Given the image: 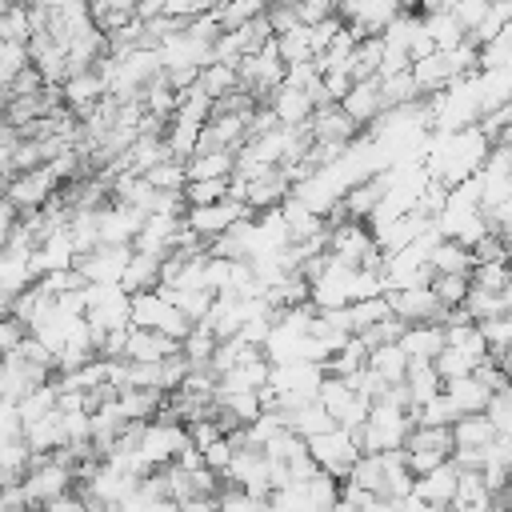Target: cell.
<instances>
[{
	"label": "cell",
	"mask_w": 512,
	"mask_h": 512,
	"mask_svg": "<svg viewBox=\"0 0 512 512\" xmlns=\"http://www.w3.org/2000/svg\"><path fill=\"white\" fill-rule=\"evenodd\" d=\"M336 12H340L360 36H380V32L404 12V4H400V0H340Z\"/></svg>",
	"instance_id": "obj_13"
},
{
	"label": "cell",
	"mask_w": 512,
	"mask_h": 512,
	"mask_svg": "<svg viewBox=\"0 0 512 512\" xmlns=\"http://www.w3.org/2000/svg\"><path fill=\"white\" fill-rule=\"evenodd\" d=\"M200 84L208 88L212 100H224V96H232L236 88H244L240 64H232V60H212V64L200 68Z\"/></svg>",
	"instance_id": "obj_36"
},
{
	"label": "cell",
	"mask_w": 512,
	"mask_h": 512,
	"mask_svg": "<svg viewBox=\"0 0 512 512\" xmlns=\"http://www.w3.org/2000/svg\"><path fill=\"white\" fill-rule=\"evenodd\" d=\"M484 412L492 416V424H496V432H500V436H512V384L496 388Z\"/></svg>",
	"instance_id": "obj_50"
},
{
	"label": "cell",
	"mask_w": 512,
	"mask_h": 512,
	"mask_svg": "<svg viewBox=\"0 0 512 512\" xmlns=\"http://www.w3.org/2000/svg\"><path fill=\"white\" fill-rule=\"evenodd\" d=\"M156 48L164 56V72H172V68H204V64L216 60V40L200 36L192 24L172 32V36H164Z\"/></svg>",
	"instance_id": "obj_7"
},
{
	"label": "cell",
	"mask_w": 512,
	"mask_h": 512,
	"mask_svg": "<svg viewBox=\"0 0 512 512\" xmlns=\"http://www.w3.org/2000/svg\"><path fill=\"white\" fill-rule=\"evenodd\" d=\"M404 384H408V392H412V412H420V404H428L432 396L444 392V376H440L436 360H412Z\"/></svg>",
	"instance_id": "obj_29"
},
{
	"label": "cell",
	"mask_w": 512,
	"mask_h": 512,
	"mask_svg": "<svg viewBox=\"0 0 512 512\" xmlns=\"http://www.w3.org/2000/svg\"><path fill=\"white\" fill-rule=\"evenodd\" d=\"M224 476L232 484H244L256 496H272V456L260 444H240Z\"/></svg>",
	"instance_id": "obj_12"
},
{
	"label": "cell",
	"mask_w": 512,
	"mask_h": 512,
	"mask_svg": "<svg viewBox=\"0 0 512 512\" xmlns=\"http://www.w3.org/2000/svg\"><path fill=\"white\" fill-rule=\"evenodd\" d=\"M488 152H492V136L480 128V120L464 124V128H452V132L432 128L424 164H428L432 176H440L448 184H460V180H468V176H476L484 168Z\"/></svg>",
	"instance_id": "obj_1"
},
{
	"label": "cell",
	"mask_w": 512,
	"mask_h": 512,
	"mask_svg": "<svg viewBox=\"0 0 512 512\" xmlns=\"http://www.w3.org/2000/svg\"><path fill=\"white\" fill-rule=\"evenodd\" d=\"M184 196H188V204H212V200H224V196H232V176H212V180H188Z\"/></svg>",
	"instance_id": "obj_49"
},
{
	"label": "cell",
	"mask_w": 512,
	"mask_h": 512,
	"mask_svg": "<svg viewBox=\"0 0 512 512\" xmlns=\"http://www.w3.org/2000/svg\"><path fill=\"white\" fill-rule=\"evenodd\" d=\"M120 404H124L128 420H152V416L164 412L168 392H164V388H124V392H120Z\"/></svg>",
	"instance_id": "obj_38"
},
{
	"label": "cell",
	"mask_w": 512,
	"mask_h": 512,
	"mask_svg": "<svg viewBox=\"0 0 512 512\" xmlns=\"http://www.w3.org/2000/svg\"><path fill=\"white\" fill-rule=\"evenodd\" d=\"M496 504H504V508H512V484H508V488H504V492L496 496Z\"/></svg>",
	"instance_id": "obj_60"
},
{
	"label": "cell",
	"mask_w": 512,
	"mask_h": 512,
	"mask_svg": "<svg viewBox=\"0 0 512 512\" xmlns=\"http://www.w3.org/2000/svg\"><path fill=\"white\" fill-rule=\"evenodd\" d=\"M452 504H456V508H476V512H480V508H496V492H492V484L484 480L480 468H464Z\"/></svg>",
	"instance_id": "obj_35"
},
{
	"label": "cell",
	"mask_w": 512,
	"mask_h": 512,
	"mask_svg": "<svg viewBox=\"0 0 512 512\" xmlns=\"http://www.w3.org/2000/svg\"><path fill=\"white\" fill-rule=\"evenodd\" d=\"M452 436H456V444H464V448H488L500 432H496V424H492L488 412H464V416H456Z\"/></svg>",
	"instance_id": "obj_34"
},
{
	"label": "cell",
	"mask_w": 512,
	"mask_h": 512,
	"mask_svg": "<svg viewBox=\"0 0 512 512\" xmlns=\"http://www.w3.org/2000/svg\"><path fill=\"white\" fill-rule=\"evenodd\" d=\"M112 8H124V12H136L140 8V0H108Z\"/></svg>",
	"instance_id": "obj_59"
},
{
	"label": "cell",
	"mask_w": 512,
	"mask_h": 512,
	"mask_svg": "<svg viewBox=\"0 0 512 512\" xmlns=\"http://www.w3.org/2000/svg\"><path fill=\"white\" fill-rule=\"evenodd\" d=\"M176 352H184V340H176V336H168V332H160V328H140V324H132L128 348H124L128 360H168V356H176Z\"/></svg>",
	"instance_id": "obj_21"
},
{
	"label": "cell",
	"mask_w": 512,
	"mask_h": 512,
	"mask_svg": "<svg viewBox=\"0 0 512 512\" xmlns=\"http://www.w3.org/2000/svg\"><path fill=\"white\" fill-rule=\"evenodd\" d=\"M44 380H52V368L32 364V360L20 356L16 348L4 352V372H0V396H4V400H24V396H28L36 384H44Z\"/></svg>",
	"instance_id": "obj_15"
},
{
	"label": "cell",
	"mask_w": 512,
	"mask_h": 512,
	"mask_svg": "<svg viewBox=\"0 0 512 512\" xmlns=\"http://www.w3.org/2000/svg\"><path fill=\"white\" fill-rule=\"evenodd\" d=\"M160 268H164V256L156 252H132V264L124 272V288L128 292H140V288H156L160 284Z\"/></svg>",
	"instance_id": "obj_39"
},
{
	"label": "cell",
	"mask_w": 512,
	"mask_h": 512,
	"mask_svg": "<svg viewBox=\"0 0 512 512\" xmlns=\"http://www.w3.org/2000/svg\"><path fill=\"white\" fill-rule=\"evenodd\" d=\"M412 76H416L420 92H424V96H432V92L448 88L452 80H460L464 72L456 68V60H452V52H448V48H436V52H428V56H420V60L412 64Z\"/></svg>",
	"instance_id": "obj_20"
},
{
	"label": "cell",
	"mask_w": 512,
	"mask_h": 512,
	"mask_svg": "<svg viewBox=\"0 0 512 512\" xmlns=\"http://www.w3.org/2000/svg\"><path fill=\"white\" fill-rule=\"evenodd\" d=\"M400 344H404V352L412 360H436L444 352V344H448V332H444L440 320H416V324L404 328Z\"/></svg>",
	"instance_id": "obj_26"
},
{
	"label": "cell",
	"mask_w": 512,
	"mask_h": 512,
	"mask_svg": "<svg viewBox=\"0 0 512 512\" xmlns=\"http://www.w3.org/2000/svg\"><path fill=\"white\" fill-rule=\"evenodd\" d=\"M340 104H344V112H348L360 128H368V124L380 120L384 108H388V104H384V80H380V76H364V80H356Z\"/></svg>",
	"instance_id": "obj_18"
},
{
	"label": "cell",
	"mask_w": 512,
	"mask_h": 512,
	"mask_svg": "<svg viewBox=\"0 0 512 512\" xmlns=\"http://www.w3.org/2000/svg\"><path fill=\"white\" fill-rule=\"evenodd\" d=\"M416 412L408 404H396V400H372V412L360 428V444L364 452H384V448H404L412 428H416Z\"/></svg>",
	"instance_id": "obj_2"
},
{
	"label": "cell",
	"mask_w": 512,
	"mask_h": 512,
	"mask_svg": "<svg viewBox=\"0 0 512 512\" xmlns=\"http://www.w3.org/2000/svg\"><path fill=\"white\" fill-rule=\"evenodd\" d=\"M368 368H376L384 380H392V384H404V376H408V368H412V356L404 352V344L400 340H388V344H376L372 352H368Z\"/></svg>",
	"instance_id": "obj_31"
},
{
	"label": "cell",
	"mask_w": 512,
	"mask_h": 512,
	"mask_svg": "<svg viewBox=\"0 0 512 512\" xmlns=\"http://www.w3.org/2000/svg\"><path fill=\"white\" fill-rule=\"evenodd\" d=\"M460 464L448 456L444 464H436L432 472H424V476H416V496L428 504V508H448L452 500H456V488H460Z\"/></svg>",
	"instance_id": "obj_17"
},
{
	"label": "cell",
	"mask_w": 512,
	"mask_h": 512,
	"mask_svg": "<svg viewBox=\"0 0 512 512\" xmlns=\"http://www.w3.org/2000/svg\"><path fill=\"white\" fill-rule=\"evenodd\" d=\"M28 64H32V44L28 40H4L0 44V80L4 84H12Z\"/></svg>",
	"instance_id": "obj_45"
},
{
	"label": "cell",
	"mask_w": 512,
	"mask_h": 512,
	"mask_svg": "<svg viewBox=\"0 0 512 512\" xmlns=\"http://www.w3.org/2000/svg\"><path fill=\"white\" fill-rule=\"evenodd\" d=\"M268 104H272V112L280 116V124H304V120H312V112H316L312 92L300 88V84H288V80L268 92Z\"/></svg>",
	"instance_id": "obj_22"
},
{
	"label": "cell",
	"mask_w": 512,
	"mask_h": 512,
	"mask_svg": "<svg viewBox=\"0 0 512 512\" xmlns=\"http://www.w3.org/2000/svg\"><path fill=\"white\" fill-rule=\"evenodd\" d=\"M284 76H288V64H284V56H280V48H276V36H272L260 52H252V56L240 60V80H244V88H248L252 96H260V100H268V92H272L276 84H284Z\"/></svg>",
	"instance_id": "obj_9"
},
{
	"label": "cell",
	"mask_w": 512,
	"mask_h": 512,
	"mask_svg": "<svg viewBox=\"0 0 512 512\" xmlns=\"http://www.w3.org/2000/svg\"><path fill=\"white\" fill-rule=\"evenodd\" d=\"M144 176H148L156 188H164V192H184V188H188V160L164 156V160H160V164H152Z\"/></svg>",
	"instance_id": "obj_43"
},
{
	"label": "cell",
	"mask_w": 512,
	"mask_h": 512,
	"mask_svg": "<svg viewBox=\"0 0 512 512\" xmlns=\"http://www.w3.org/2000/svg\"><path fill=\"white\" fill-rule=\"evenodd\" d=\"M212 176H236L232 148H204V152L188 156V180H212Z\"/></svg>",
	"instance_id": "obj_33"
},
{
	"label": "cell",
	"mask_w": 512,
	"mask_h": 512,
	"mask_svg": "<svg viewBox=\"0 0 512 512\" xmlns=\"http://www.w3.org/2000/svg\"><path fill=\"white\" fill-rule=\"evenodd\" d=\"M24 440H28L36 452H56V448H64V444H68L64 412H60V408H52L48 416H40V420L24 424Z\"/></svg>",
	"instance_id": "obj_28"
},
{
	"label": "cell",
	"mask_w": 512,
	"mask_h": 512,
	"mask_svg": "<svg viewBox=\"0 0 512 512\" xmlns=\"http://www.w3.org/2000/svg\"><path fill=\"white\" fill-rule=\"evenodd\" d=\"M288 412V428H296L304 440L308 436H316V432H328V428H336L340 420L328 412V404L316 396V400H304V404H296V408H284Z\"/></svg>",
	"instance_id": "obj_30"
},
{
	"label": "cell",
	"mask_w": 512,
	"mask_h": 512,
	"mask_svg": "<svg viewBox=\"0 0 512 512\" xmlns=\"http://www.w3.org/2000/svg\"><path fill=\"white\" fill-rule=\"evenodd\" d=\"M444 392H448V400L456 404V412H460V416H464V412H484V408H488V400H492V388H488L476 372L456 376V380H444Z\"/></svg>",
	"instance_id": "obj_27"
},
{
	"label": "cell",
	"mask_w": 512,
	"mask_h": 512,
	"mask_svg": "<svg viewBox=\"0 0 512 512\" xmlns=\"http://www.w3.org/2000/svg\"><path fill=\"white\" fill-rule=\"evenodd\" d=\"M264 12H268V0H228V4L216 8L224 28H240V24L256 20V16H264Z\"/></svg>",
	"instance_id": "obj_48"
},
{
	"label": "cell",
	"mask_w": 512,
	"mask_h": 512,
	"mask_svg": "<svg viewBox=\"0 0 512 512\" xmlns=\"http://www.w3.org/2000/svg\"><path fill=\"white\" fill-rule=\"evenodd\" d=\"M104 96H108V80H104L96 68L72 72V76L64 80V100H68V108H76V116L92 112V108H96Z\"/></svg>",
	"instance_id": "obj_24"
},
{
	"label": "cell",
	"mask_w": 512,
	"mask_h": 512,
	"mask_svg": "<svg viewBox=\"0 0 512 512\" xmlns=\"http://www.w3.org/2000/svg\"><path fill=\"white\" fill-rule=\"evenodd\" d=\"M0 36H4V40H28V44H32L36 28H32V8H28L24 0L12 4V8H4V16H0Z\"/></svg>",
	"instance_id": "obj_46"
},
{
	"label": "cell",
	"mask_w": 512,
	"mask_h": 512,
	"mask_svg": "<svg viewBox=\"0 0 512 512\" xmlns=\"http://www.w3.org/2000/svg\"><path fill=\"white\" fill-rule=\"evenodd\" d=\"M232 456H236V444H232V436H228V432H224V436H216L212 444H204V460H208V468H216V472H228Z\"/></svg>",
	"instance_id": "obj_55"
},
{
	"label": "cell",
	"mask_w": 512,
	"mask_h": 512,
	"mask_svg": "<svg viewBox=\"0 0 512 512\" xmlns=\"http://www.w3.org/2000/svg\"><path fill=\"white\" fill-rule=\"evenodd\" d=\"M432 288L440 296L444 308H460L468 300V288H472V276L468 272H436L432 276Z\"/></svg>",
	"instance_id": "obj_44"
},
{
	"label": "cell",
	"mask_w": 512,
	"mask_h": 512,
	"mask_svg": "<svg viewBox=\"0 0 512 512\" xmlns=\"http://www.w3.org/2000/svg\"><path fill=\"white\" fill-rule=\"evenodd\" d=\"M452 12H456V20H460L468 32H476V28H480V20L492 12V0H456V4H452Z\"/></svg>",
	"instance_id": "obj_56"
},
{
	"label": "cell",
	"mask_w": 512,
	"mask_h": 512,
	"mask_svg": "<svg viewBox=\"0 0 512 512\" xmlns=\"http://www.w3.org/2000/svg\"><path fill=\"white\" fill-rule=\"evenodd\" d=\"M308 128H312V140H336V144H352L360 132V124L344 112V104H320L312 112Z\"/></svg>",
	"instance_id": "obj_23"
},
{
	"label": "cell",
	"mask_w": 512,
	"mask_h": 512,
	"mask_svg": "<svg viewBox=\"0 0 512 512\" xmlns=\"http://www.w3.org/2000/svg\"><path fill=\"white\" fill-rule=\"evenodd\" d=\"M424 20H428V32H432L436 48H456V44H464V40H468V28L456 20V12H452V8L428 12Z\"/></svg>",
	"instance_id": "obj_42"
},
{
	"label": "cell",
	"mask_w": 512,
	"mask_h": 512,
	"mask_svg": "<svg viewBox=\"0 0 512 512\" xmlns=\"http://www.w3.org/2000/svg\"><path fill=\"white\" fill-rule=\"evenodd\" d=\"M132 252H136V244H96L92 252L76 256V268L88 284H124Z\"/></svg>",
	"instance_id": "obj_8"
},
{
	"label": "cell",
	"mask_w": 512,
	"mask_h": 512,
	"mask_svg": "<svg viewBox=\"0 0 512 512\" xmlns=\"http://www.w3.org/2000/svg\"><path fill=\"white\" fill-rule=\"evenodd\" d=\"M504 112H508V124H504V132H500V140H496V144H512V100L504 104Z\"/></svg>",
	"instance_id": "obj_58"
},
{
	"label": "cell",
	"mask_w": 512,
	"mask_h": 512,
	"mask_svg": "<svg viewBox=\"0 0 512 512\" xmlns=\"http://www.w3.org/2000/svg\"><path fill=\"white\" fill-rule=\"evenodd\" d=\"M188 444H192V436H188V424H184V420H176V416H168V412H160V420H144L140 456H144L152 468L172 464Z\"/></svg>",
	"instance_id": "obj_5"
},
{
	"label": "cell",
	"mask_w": 512,
	"mask_h": 512,
	"mask_svg": "<svg viewBox=\"0 0 512 512\" xmlns=\"http://www.w3.org/2000/svg\"><path fill=\"white\" fill-rule=\"evenodd\" d=\"M244 216H252V208L244 200H236V196H224V200H212V204H188L184 224L196 228L204 240H216V236H224Z\"/></svg>",
	"instance_id": "obj_11"
},
{
	"label": "cell",
	"mask_w": 512,
	"mask_h": 512,
	"mask_svg": "<svg viewBox=\"0 0 512 512\" xmlns=\"http://www.w3.org/2000/svg\"><path fill=\"white\" fill-rule=\"evenodd\" d=\"M436 368H440V376H444V380H456V376H468V372H476V360H472L468 352H460V348L444 344V352L436 356Z\"/></svg>",
	"instance_id": "obj_51"
},
{
	"label": "cell",
	"mask_w": 512,
	"mask_h": 512,
	"mask_svg": "<svg viewBox=\"0 0 512 512\" xmlns=\"http://www.w3.org/2000/svg\"><path fill=\"white\" fill-rule=\"evenodd\" d=\"M472 284L504 292V288L512 284V260H476V268H472Z\"/></svg>",
	"instance_id": "obj_47"
},
{
	"label": "cell",
	"mask_w": 512,
	"mask_h": 512,
	"mask_svg": "<svg viewBox=\"0 0 512 512\" xmlns=\"http://www.w3.org/2000/svg\"><path fill=\"white\" fill-rule=\"evenodd\" d=\"M76 240H72V232L68 228H56V232H48V236H40V244H36V272L44 276V272H56V268H76Z\"/></svg>",
	"instance_id": "obj_25"
},
{
	"label": "cell",
	"mask_w": 512,
	"mask_h": 512,
	"mask_svg": "<svg viewBox=\"0 0 512 512\" xmlns=\"http://www.w3.org/2000/svg\"><path fill=\"white\" fill-rule=\"evenodd\" d=\"M56 192H60V176H56L48 164H40V168H24V172L8 176V184H4V196L16 200L20 212H36V208H44Z\"/></svg>",
	"instance_id": "obj_10"
},
{
	"label": "cell",
	"mask_w": 512,
	"mask_h": 512,
	"mask_svg": "<svg viewBox=\"0 0 512 512\" xmlns=\"http://www.w3.org/2000/svg\"><path fill=\"white\" fill-rule=\"evenodd\" d=\"M276 48H280L284 64L316 60V44H312V24H296V28H288V32H276Z\"/></svg>",
	"instance_id": "obj_40"
},
{
	"label": "cell",
	"mask_w": 512,
	"mask_h": 512,
	"mask_svg": "<svg viewBox=\"0 0 512 512\" xmlns=\"http://www.w3.org/2000/svg\"><path fill=\"white\" fill-rule=\"evenodd\" d=\"M88 292V324L96 332V348L104 340V332L116 328H132V292L124 284H84Z\"/></svg>",
	"instance_id": "obj_3"
},
{
	"label": "cell",
	"mask_w": 512,
	"mask_h": 512,
	"mask_svg": "<svg viewBox=\"0 0 512 512\" xmlns=\"http://www.w3.org/2000/svg\"><path fill=\"white\" fill-rule=\"evenodd\" d=\"M200 136H204V124L200 120H192V116H172L168 120V132H164V140H168V152L176 156V160H188V156H196V148H200Z\"/></svg>",
	"instance_id": "obj_32"
},
{
	"label": "cell",
	"mask_w": 512,
	"mask_h": 512,
	"mask_svg": "<svg viewBox=\"0 0 512 512\" xmlns=\"http://www.w3.org/2000/svg\"><path fill=\"white\" fill-rule=\"evenodd\" d=\"M160 12H168V0H140V8H136L140 20H152V16H160Z\"/></svg>",
	"instance_id": "obj_57"
},
{
	"label": "cell",
	"mask_w": 512,
	"mask_h": 512,
	"mask_svg": "<svg viewBox=\"0 0 512 512\" xmlns=\"http://www.w3.org/2000/svg\"><path fill=\"white\" fill-rule=\"evenodd\" d=\"M44 72L36 68V64H28L12 84H4V100H12V96H32V92H44Z\"/></svg>",
	"instance_id": "obj_54"
},
{
	"label": "cell",
	"mask_w": 512,
	"mask_h": 512,
	"mask_svg": "<svg viewBox=\"0 0 512 512\" xmlns=\"http://www.w3.org/2000/svg\"><path fill=\"white\" fill-rule=\"evenodd\" d=\"M308 448H312L316 464H320L324 472L340 476V480H344V476L356 468V460L364 456L360 432H356V428H344V424H336V428H328V432L308 436Z\"/></svg>",
	"instance_id": "obj_4"
},
{
	"label": "cell",
	"mask_w": 512,
	"mask_h": 512,
	"mask_svg": "<svg viewBox=\"0 0 512 512\" xmlns=\"http://www.w3.org/2000/svg\"><path fill=\"white\" fill-rule=\"evenodd\" d=\"M428 264H432L436 272H468V276H472V268H476V252H472L468 244H460V240L444 236V240L432 248Z\"/></svg>",
	"instance_id": "obj_37"
},
{
	"label": "cell",
	"mask_w": 512,
	"mask_h": 512,
	"mask_svg": "<svg viewBox=\"0 0 512 512\" xmlns=\"http://www.w3.org/2000/svg\"><path fill=\"white\" fill-rule=\"evenodd\" d=\"M388 304H392V312H396L400 320H408V324H416V320H440V324H444V316H448V308L440 304V296H436L432 284L392 288V292H388Z\"/></svg>",
	"instance_id": "obj_14"
},
{
	"label": "cell",
	"mask_w": 512,
	"mask_h": 512,
	"mask_svg": "<svg viewBox=\"0 0 512 512\" xmlns=\"http://www.w3.org/2000/svg\"><path fill=\"white\" fill-rule=\"evenodd\" d=\"M312 304L320 312L352 304V264H344V260L332 256V264L312 280Z\"/></svg>",
	"instance_id": "obj_16"
},
{
	"label": "cell",
	"mask_w": 512,
	"mask_h": 512,
	"mask_svg": "<svg viewBox=\"0 0 512 512\" xmlns=\"http://www.w3.org/2000/svg\"><path fill=\"white\" fill-rule=\"evenodd\" d=\"M456 404L448 400V392H440V396H432L428 404H420V412H416V420L420 424H456Z\"/></svg>",
	"instance_id": "obj_52"
},
{
	"label": "cell",
	"mask_w": 512,
	"mask_h": 512,
	"mask_svg": "<svg viewBox=\"0 0 512 512\" xmlns=\"http://www.w3.org/2000/svg\"><path fill=\"white\" fill-rule=\"evenodd\" d=\"M452 448H456L452 424H416L412 436H408V444H404L408 464H412L416 476H424V472H432L436 464H444V460L452 456Z\"/></svg>",
	"instance_id": "obj_6"
},
{
	"label": "cell",
	"mask_w": 512,
	"mask_h": 512,
	"mask_svg": "<svg viewBox=\"0 0 512 512\" xmlns=\"http://www.w3.org/2000/svg\"><path fill=\"white\" fill-rule=\"evenodd\" d=\"M368 352H372V348L364 344V336H360V332H352V340H348L340 352H332L324 364H328V372H332V376H356L360 368H368Z\"/></svg>",
	"instance_id": "obj_41"
},
{
	"label": "cell",
	"mask_w": 512,
	"mask_h": 512,
	"mask_svg": "<svg viewBox=\"0 0 512 512\" xmlns=\"http://www.w3.org/2000/svg\"><path fill=\"white\" fill-rule=\"evenodd\" d=\"M180 228H184V216H168V212H152L140 228V236L132 240L140 252H156V256H168L176 252L180 244Z\"/></svg>",
	"instance_id": "obj_19"
},
{
	"label": "cell",
	"mask_w": 512,
	"mask_h": 512,
	"mask_svg": "<svg viewBox=\"0 0 512 512\" xmlns=\"http://www.w3.org/2000/svg\"><path fill=\"white\" fill-rule=\"evenodd\" d=\"M480 328H484L492 352L512 348V312H504V316H488V320H480Z\"/></svg>",
	"instance_id": "obj_53"
}]
</instances>
